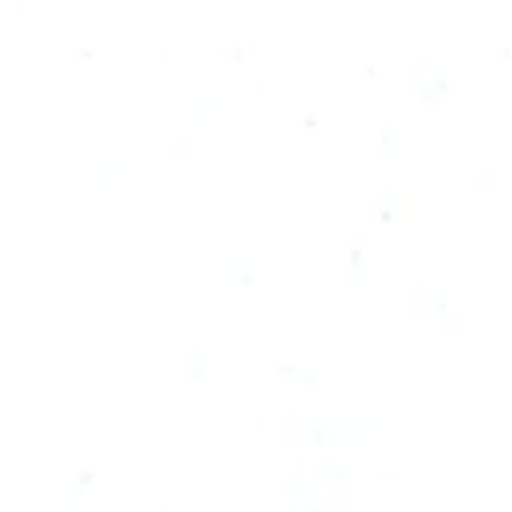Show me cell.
Returning <instances> with one entry per match:
<instances>
[{"mask_svg":"<svg viewBox=\"0 0 512 512\" xmlns=\"http://www.w3.org/2000/svg\"><path fill=\"white\" fill-rule=\"evenodd\" d=\"M428 86H430L438 96H442V94L448 90V80H446V74H444V68H442V66H438V70L430 76Z\"/></svg>","mask_w":512,"mask_h":512,"instance_id":"cell-1","label":"cell"}]
</instances>
